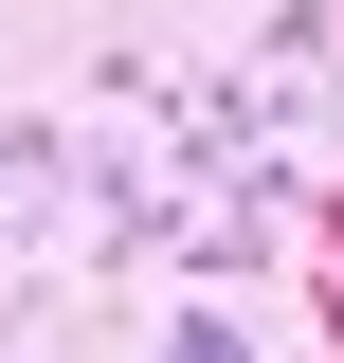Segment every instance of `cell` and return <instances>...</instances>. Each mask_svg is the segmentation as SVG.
<instances>
[{
  "label": "cell",
  "instance_id": "cell-1",
  "mask_svg": "<svg viewBox=\"0 0 344 363\" xmlns=\"http://www.w3.org/2000/svg\"><path fill=\"white\" fill-rule=\"evenodd\" d=\"M181 363H236V327H181Z\"/></svg>",
  "mask_w": 344,
  "mask_h": 363
}]
</instances>
